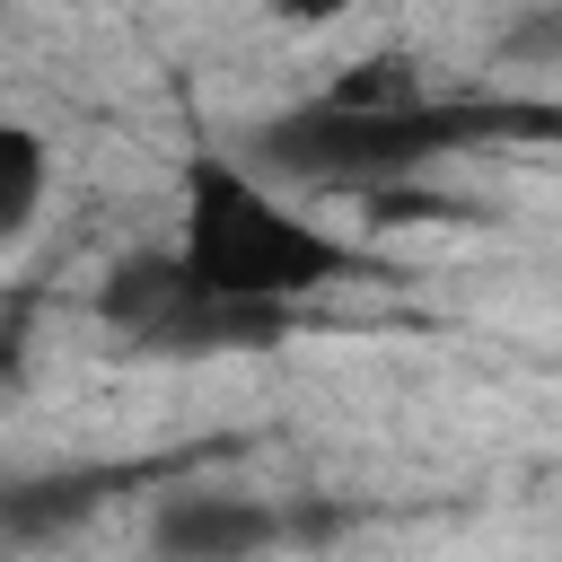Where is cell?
<instances>
[{
	"label": "cell",
	"mask_w": 562,
	"mask_h": 562,
	"mask_svg": "<svg viewBox=\"0 0 562 562\" xmlns=\"http://www.w3.org/2000/svg\"><path fill=\"white\" fill-rule=\"evenodd\" d=\"M501 132H553V105H509V97H422L404 61H369L360 79L281 105L246 132V167L281 184H325V193H386L413 184L422 167L483 149Z\"/></svg>",
	"instance_id": "6da1fadb"
},
{
	"label": "cell",
	"mask_w": 562,
	"mask_h": 562,
	"mask_svg": "<svg viewBox=\"0 0 562 562\" xmlns=\"http://www.w3.org/2000/svg\"><path fill=\"white\" fill-rule=\"evenodd\" d=\"M176 263L220 290V299H272L299 307L316 290H334L351 272V237H334L325 220L290 211L272 176H255L246 158L193 149L184 158V228H176Z\"/></svg>",
	"instance_id": "7a4b0ae2"
},
{
	"label": "cell",
	"mask_w": 562,
	"mask_h": 562,
	"mask_svg": "<svg viewBox=\"0 0 562 562\" xmlns=\"http://www.w3.org/2000/svg\"><path fill=\"white\" fill-rule=\"evenodd\" d=\"M97 316L114 334H132L140 351H255V342H281L290 334V307L272 299H220L202 290L176 246H140L105 272L97 290Z\"/></svg>",
	"instance_id": "3957f363"
},
{
	"label": "cell",
	"mask_w": 562,
	"mask_h": 562,
	"mask_svg": "<svg viewBox=\"0 0 562 562\" xmlns=\"http://www.w3.org/2000/svg\"><path fill=\"white\" fill-rule=\"evenodd\" d=\"M281 536H290V509L255 492H167L149 518V544L176 562H246Z\"/></svg>",
	"instance_id": "277c9868"
},
{
	"label": "cell",
	"mask_w": 562,
	"mask_h": 562,
	"mask_svg": "<svg viewBox=\"0 0 562 562\" xmlns=\"http://www.w3.org/2000/svg\"><path fill=\"white\" fill-rule=\"evenodd\" d=\"M123 474L105 465H61V474H0V544H53L105 509Z\"/></svg>",
	"instance_id": "5b68a950"
},
{
	"label": "cell",
	"mask_w": 562,
	"mask_h": 562,
	"mask_svg": "<svg viewBox=\"0 0 562 562\" xmlns=\"http://www.w3.org/2000/svg\"><path fill=\"white\" fill-rule=\"evenodd\" d=\"M44 193H53V140H44L35 123L0 114V246L35 228Z\"/></svg>",
	"instance_id": "8992f818"
},
{
	"label": "cell",
	"mask_w": 562,
	"mask_h": 562,
	"mask_svg": "<svg viewBox=\"0 0 562 562\" xmlns=\"http://www.w3.org/2000/svg\"><path fill=\"white\" fill-rule=\"evenodd\" d=\"M281 18H325V9H342V0H272Z\"/></svg>",
	"instance_id": "52a82bcc"
}]
</instances>
